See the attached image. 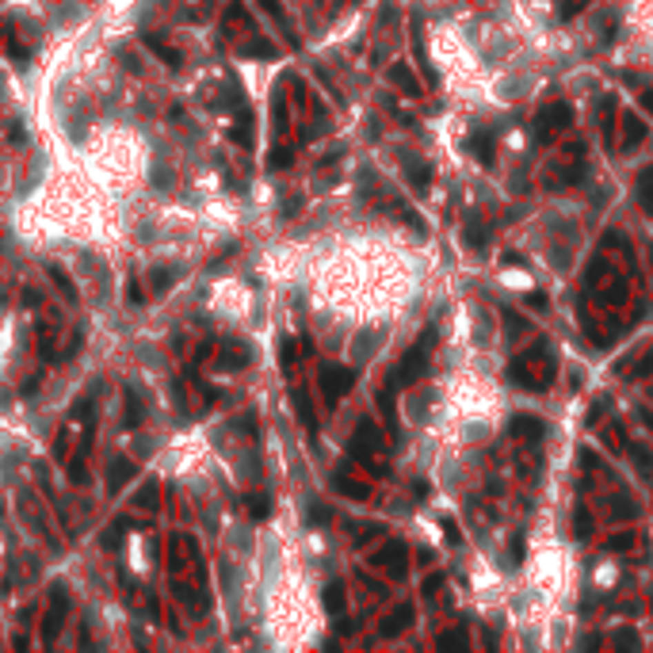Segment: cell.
<instances>
[{
	"instance_id": "6da1fadb",
	"label": "cell",
	"mask_w": 653,
	"mask_h": 653,
	"mask_svg": "<svg viewBox=\"0 0 653 653\" xmlns=\"http://www.w3.org/2000/svg\"><path fill=\"white\" fill-rule=\"evenodd\" d=\"M66 612H69V592H66V585H54V596H50V612H46V619H42V645H54V638H58V627H61V619H66Z\"/></svg>"
},
{
	"instance_id": "7a4b0ae2",
	"label": "cell",
	"mask_w": 653,
	"mask_h": 653,
	"mask_svg": "<svg viewBox=\"0 0 653 653\" xmlns=\"http://www.w3.org/2000/svg\"><path fill=\"white\" fill-rule=\"evenodd\" d=\"M352 367H340V363H321V390L329 401H336V397H344L348 390H352Z\"/></svg>"
},
{
	"instance_id": "3957f363",
	"label": "cell",
	"mask_w": 653,
	"mask_h": 653,
	"mask_svg": "<svg viewBox=\"0 0 653 653\" xmlns=\"http://www.w3.org/2000/svg\"><path fill=\"white\" fill-rule=\"evenodd\" d=\"M252 363V352H248V344H241V340H225V348H214V367L218 371H241V367Z\"/></svg>"
},
{
	"instance_id": "277c9868",
	"label": "cell",
	"mask_w": 653,
	"mask_h": 653,
	"mask_svg": "<svg viewBox=\"0 0 653 653\" xmlns=\"http://www.w3.org/2000/svg\"><path fill=\"white\" fill-rule=\"evenodd\" d=\"M138 474V466H134V459H123V455H115L111 459V470H108V493L111 496H119L123 493V485Z\"/></svg>"
},
{
	"instance_id": "5b68a950",
	"label": "cell",
	"mask_w": 653,
	"mask_h": 653,
	"mask_svg": "<svg viewBox=\"0 0 653 653\" xmlns=\"http://www.w3.org/2000/svg\"><path fill=\"white\" fill-rule=\"evenodd\" d=\"M126 394V413H123V428H138L141 421H145V397H141V390L134 386V382H126L123 386Z\"/></svg>"
},
{
	"instance_id": "8992f818",
	"label": "cell",
	"mask_w": 653,
	"mask_h": 653,
	"mask_svg": "<svg viewBox=\"0 0 653 653\" xmlns=\"http://www.w3.org/2000/svg\"><path fill=\"white\" fill-rule=\"evenodd\" d=\"M176 279H180V268H153L149 272V290L153 294H168Z\"/></svg>"
},
{
	"instance_id": "52a82bcc",
	"label": "cell",
	"mask_w": 653,
	"mask_h": 653,
	"mask_svg": "<svg viewBox=\"0 0 653 653\" xmlns=\"http://www.w3.org/2000/svg\"><path fill=\"white\" fill-rule=\"evenodd\" d=\"M230 138L237 141V145H248V141H252V111H248V108H237V119H233Z\"/></svg>"
},
{
	"instance_id": "ba28073f",
	"label": "cell",
	"mask_w": 653,
	"mask_h": 653,
	"mask_svg": "<svg viewBox=\"0 0 653 653\" xmlns=\"http://www.w3.org/2000/svg\"><path fill=\"white\" fill-rule=\"evenodd\" d=\"M145 46H149V50H153V54H157V58H161V61H165V66H168V69H180V61H183V58H180V54H176V50H172V46H168V42H165V39H153V34H149V39H145Z\"/></svg>"
},
{
	"instance_id": "9c48e42d",
	"label": "cell",
	"mask_w": 653,
	"mask_h": 653,
	"mask_svg": "<svg viewBox=\"0 0 653 653\" xmlns=\"http://www.w3.org/2000/svg\"><path fill=\"white\" fill-rule=\"evenodd\" d=\"M172 592H176V600H180V604H188L195 615H203V612H207V600H203V596H195L188 585H183V581H172Z\"/></svg>"
},
{
	"instance_id": "30bf717a",
	"label": "cell",
	"mask_w": 653,
	"mask_h": 653,
	"mask_svg": "<svg viewBox=\"0 0 653 653\" xmlns=\"http://www.w3.org/2000/svg\"><path fill=\"white\" fill-rule=\"evenodd\" d=\"M260 8L268 12V16L279 23V31L287 34V42H294V31H290V23H287V12H283V0H260Z\"/></svg>"
},
{
	"instance_id": "8fae6325",
	"label": "cell",
	"mask_w": 653,
	"mask_h": 653,
	"mask_svg": "<svg viewBox=\"0 0 653 653\" xmlns=\"http://www.w3.org/2000/svg\"><path fill=\"white\" fill-rule=\"evenodd\" d=\"M237 54H241V58H272L275 46L268 39H248V42H241V46H237Z\"/></svg>"
},
{
	"instance_id": "7c38bea8",
	"label": "cell",
	"mask_w": 653,
	"mask_h": 653,
	"mask_svg": "<svg viewBox=\"0 0 653 653\" xmlns=\"http://www.w3.org/2000/svg\"><path fill=\"white\" fill-rule=\"evenodd\" d=\"M157 496H161V485L157 481H145V485L138 489V496H134V505H138L141 512H153V508H157Z\"/></svg>"
},
{
	"instance_id": "4fadbf2b",
	"label": "cell",
	"mask_w": 653,
	"mask_h": 653,
	"mask_svg": "<svg viewBox=\"0 0 653 653\" xmlns=\"http://www.w3.org/2000/svg\"><path fill=\"white\" fill-rule=\"evenodd\" d=\"M294 413H298V421L306 424L310 432L317 428V416H314V405H310V397L302 394V390H294Z\"/></svg>"
},
{
	"instance_id": "5bb4252c",
	"label": "cell",
	"mask_w": 653,
	"mask_h": 653,
	"mask_svg": "<svg viewBox=\"0 0 653 653\" xmlns=\"http://www.w3.org/2000/svg\"><path fill=\"white\" fill-rule=\"evenodd\" d=\"M245 508H248V516H252V520H268V516H272V501H268L264 493L245 496Z\"/></svg>"
},
{
	"instance_id": "9a60e30c",
	"label": "cell",
	"mask_w": 653,
	"mask_h": 653,
	"mask_svg": "<svg viewBox=\"0 0 653 653\" xmlns=\"http://www.w3.org/2000/svg\"><path fill=\"white\" fill-rule=\"evenodd\" d=\"M84 459H88V451H77V459L73 463H69V481H73V485H84V481H88V470H84Z\"/></svg>"
},
{
	"instance_id": "2e32d148",
	"label": "cell",
	"mask_w": 653,
	"mask_h": 653,
	"mask_svg": "<svg viewBox=\"0 0 653 653\" xmlns=\"http://www.w3.org/2000/svg\"><path fill=\"white\" fill-rule=\"evenodd\" d=\"M123 528H126V520H119V523H111L108 531H103V550H119V543H123Z\"/></svg>"
},
{
	"instance_id": "e0dca14e",
	"label": "cell",
	"mask_w": 653,
	"mask_h": 653,
	"mask_svg": "<svg viewBox=\"0 0 653 653\" xmlns=\"http://www.w3.org/2000/svg\"><path fill=\"white\" fill-rule=\"evenodd\" d=\"M290 157H294V153H290L287 145H279V149H272V153H268V168H272V172H283V168L290 165Z\"/></svg>"
},
{
	"instance_id": "ac0fdd59",
	"label": "cell",
	"mask_w": 653,
	"mask_h": 653,
	"mask_svg": "<svg viewBox=\"0 0 653 653\" xmlns=\"http://www.w3.org/2000/svg\"><path fill=\"white\" fill-rule=\"evenodd\" d=\"M46 272H50V279H54V283H58V287H61V290H66V298H69V302H77V290H73V283H69V275H66V272H61V268H58V264H50V268H46Z\"/></svg>"
},
{
	"instance_id": "d6986e66",
	"label": "cell",
	"mask_w": 653,
	"mask_h": 653,
	"mask_svg": "<svg viewBox=\"0 0 653 653\" xmlns=\"http://www.w3.org/2000/svg\"><path fill=\"white\" fill-rule=\"evenodd\" d=\"M325 607H329L332 615L344 612V588H340V585H329V588H325Z\"/></svg>"
},
{
	"instance_id": "ffe728a7",
	"label": "cell",
	"mask_w": 653,
	"mask_h": 653,
	"mask_svg": "<svg viewBox=\"0 0 653 653\" xmlns=\"http://www.w3.org/2000/svg\"><path fill=\"white\" fill-rule=\"evenodd\" d=\"M225 19H230V23H245L248 31L257 27V23H252V16L245 12V4H241V0H233V4H230V16H225Z\"/></svg>"
},
{
	"instance_id": "44dd1931",
	"label": "cell",
	"mask_w": 653,
	"mask_h": 653,
	"mask_svg": "<svg viewBox=\"0 0 653 653\" xmlns=\"http://www.w3.org/2000/svg\"><path fill=\"white\" fill-rule=\"evenodd\" d=\"M332 489H340L348 496H367V485H356V481H348V478H332Z\"/></svg>"
},
{
	"instance_id": "7402d4cb",
	"label": "cell",
	"mask_w": 653,
	"mask_h": 653,
	"mask_svg": "<svg viewBox=\"0 0 653 653\" xmlns=\"http://www.w3.org/2000/svg\"><path fill=\"white\" fill-rule=\"evenodd\" d=\"M272 119H275V126H279V134L287 130V103H283V96H275V103H272Z\"/></svg>"
},
{
	"instance_id": "603a6c76",
	"label": "cell",
	"mask_w": 653,
	"mask_h": 653,
	"mask_svg": "<svg viewBox=\"0 0 653 653\" xmlns=\"http://www.w3.org/2000/svg\"><path fill=\"white\" fill-rule=\"evenodd\" d=\"M306 520H310V523H329V512H325L321 505H310V508H306Z\"/></svg>"
},
{
	"instance_id": "cb8c5ba5",
	"label": "cell",
	"mask_w": 653,
	"mask_h": 653,
	"mask_svg": "<svg viewBox=\"0 0 653 653\" xmlns=\"http://www.w3.org/2000/svg\"><path fill=\"white\" fill-rule=\"evenodd\" d=\"M23 306H42V294H39L34 287H27V290H23Z\"/></svg>"
},
{
	"instance_id": "d4e9b609",
	"label": "cell",
	"mask_w": 653,
	"mask_h": 653,
	"mask_svg": "<svg viewBox=\"0 0 653 653\" xmlns=\"http://www.w3.org/2000/svg\"><path fill=\"white\" fill-rule=\"evenodd\" d=\"M294 363V340H283V367Z\"/></svg>"
},
{
	"instance_id": "484cf974",
	"label": "cell",
	"mask_w": 653,
	"mask_h": 653,
	"mask_svg": "<svg viewBox=\"0 0 653 653\" xmlns=\"http://www.w3.org/2000/svg\"><path fill=\"white\" fill-rule=\"evenodd\" d=\"M130 302H138V306L145 302V290H141V283H138V279L130 283Z\"/></svg>"
},
{
	"instance_id": "4316f807",
	"label": "cell",
	"mask_w": 653,
	"mask_h": 653,
	"mask_svg": "<svg viewBox=\"0 0 653 653\" xmlns=\"http://www.w3.org/2000/svg\"><path fill=\"white\" fill-rule=\"evenodd\" d=\"M34 390H39V374H31V379H27V382H23V397H31V394H34Z\"/></svg>"
},
{
	"instance_id": "83f0119b",
	"label": "cell",
	"mask_w": 653,
	"mask_h": 653,
	"mask_svg": "<svg viewBox=\"0 0 653 653\" xmlns=\"http://www.w3.org/2000/svg\"><path fill=\"white\" fill-rule=\"evenodd\" d=\"M8 39H12V23H8V19H0V46H4Z\"/></svg>"
}]
</instances>
